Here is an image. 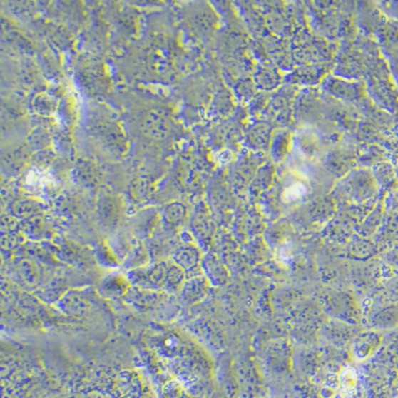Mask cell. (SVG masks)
I'll use <instances>...</instances> for the list:
<instances>
[{
	"label": "cell",
	"instance_id": "obj_1",
	"mask_svg": "<svg viewBox=\"0 0 398 398\" xmlns=\"http://www.w3.org/2000/svg\"><path fill=\"white\" fill-rule=\"evenodd\" d=\"M342 385L346 390H351L357 385L356 372L352 369L344 370L342 375Z\"/></svg>",
	"mask_w": 398,
	"mask_h": 398
},
{
	"label": "cell",
	"instance_id": "obj_2",
	"mask_svg": "<svg viewBox=\"0 0 398 398\" xmlns=\"http://www.w3.org/2000/svg\"><path fill=\"white\" fill-rule=\"evenodd\" d=\"M306 193V188L301 183H298V185H293L290 186L288 190L285 191V198L287 200H294V199H297L301 198Z\"/></svg>",
	"mask_w": 398,
	"mask_h": 398
}]
</instances>
